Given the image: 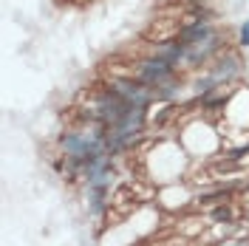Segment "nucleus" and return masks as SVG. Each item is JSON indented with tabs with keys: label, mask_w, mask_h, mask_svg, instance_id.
Here are the masks:
<instances>
[{
	"label": "nucleus",
	"mask_w": 249,
	"mask_h": 246,
	"mask_svg": "<svg viewBox=\"0 0 249 246\" xmlns=\"http://www.w3.org/2000/svg\"><path fill=\"white\" fill-rule=\"evenodd\" d=\"M235 46L238 48H249V17L241 23V29H238V40H235Z\"/></svg>",
	"instance_id": "obj_2"
},
{
	"label": "nucleus",
	"mask_w": 249,
	"mask_h": 246,
	"mask_svg": "<svg viewBox=\"0 0 249 246\" xmlns=\"http://www.w3.org/2000/svg\"><path fill=\"white\" fill-rule=\"evenodd\" d=\"M204 71H207V77L213 79L215 85H235V79L244 74V60H241L238 48H227Z\"/></svg>",
	"instance_id": "obj_1"
}]
</instances>
